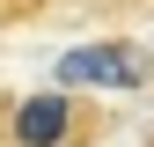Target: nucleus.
Returning <instances> with one entry per match:
<instances>
[{"label": "nucleus", "mask_w": 154, "mask_h": 147, "mask_svg": "<svg viewBox=\"0 0 154 147\" xmlns=\"http://www.w3.org/2000/svg\"><path fill=\"white\" fill-rule=\"evenodd\" d=\"M110 133L103 103L66 96V88H44V96H22L0 118V147H95Z\"/></svg>", "instance_id": "nucleus-1"}, {"label": "nucleus", "mask_w": 154, "mask_h": 147, "mask_svg": "<svg viewBox=\"0 0 154 147\" xmlns=\"http://www.w3.org/2000/svg\"><path fill=\"white\" fill-rule=\"evenodd\" d=\"M44 8H59V0H0V22H29V15H44Z\"/></svg>", "instance_id": "nucleus-2"}, {"label": "nucleus", "mask_w": 154, "mask_h": 147, "mask_svg": "<svg viewBox=\"0 0 154 147\" xmlns=\"http://www.w3.org/2000/svg\"><path fill=\"white\" fill-rule=\"evenodd\" d=\"M147 147H154V140H147Z\"/></svg>", "instance_id": "nucleus-3"}]
</instances>
